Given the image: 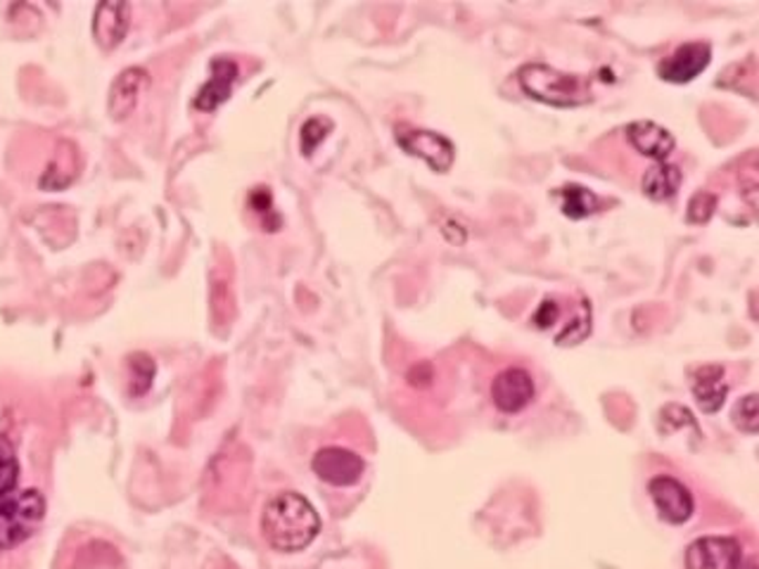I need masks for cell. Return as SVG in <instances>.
Wrapping results in <instances>:
<instances>
[{
    "instance_id": "6da1fadb",
    "label": "cell",
    "mask_w": 759,
    "mask_h": 569,
    "mask_svg": "<svg viewBox=\"0 0 759 569\" xmlns=\"http://www.w3.org/2000/svg\"><path fill=\"white\" fill-rule=\"evenodd\" d=\"M261 532L264 539L276 550L297 552L304 550L319 536L321 519L304 496L285 492L266 503Z\"/></svg>"
},
{
    "instance_id": "7a4b0ae2",
    "label": "cell",
    "mask_w": 759,
    "mask_h": 569,
    "mask_svg": "<svg viewBox=\"0 0 759 569\" xmlns=\"http://www.w3.org/2000/svg\"><path fill=\"white\" fill-rule=\"evenodd\" d=\"M520 88L530 98L550 107H579L591 103L589 78L581 74H563L542 62H532L517 72Z\"/></svg>"
},
{
    "instance_id": "3957f363",
    "label": "cell",
    "mask_w": 759,
    "mask_h": 569,
    "mask_svg": "<svg viewBox=\"0 0 759 569\" xmlns=\"http://www.w3.org/2000/svg\"><path fill=\"white\" fill-rule=\"evenodd\" d=\"M45 515V501L36 492L10 494L0 501V548H12L26 541L39 529Z\"/></svg>"
},
{
    "instance_id": "277c9868",
    "label": "cell",
    "mask_w": 759,
    "mask_h": 569,
    "mask_svg": "<svg viewBox=\"0 0 759 569\" xmlns=\"http://www.w3.org/2000/svg\"><path fill=\"white\" fill-rule=\"evenodd\" d=\"M397 142L406 154L418 157V160L430 164V169L437 173H447L453 167L456 148L447 136L414 129V126H397Z\"/></svg>"
},
{
    "instance_id": "5b68a950",
    "label": "cell",
    "mask_w": 759,
    "mask_h": 569,
    "mask_svg": "<svg viewBox=\"0 0 759 569\" xmlns=\"http://www.w3.org/2000/svg\"><path fill=\"white\" fill-rule=\"evenodd\" d=\"M648 494H651L660 517L670 525H684L695 511L693 494L670 474H658L648 482Z\"/></svg>"
},
{
    "instance_id": "8992f818",
    "label": "cell",
    "mask_w": 759,
    "mask_h": 569,
    "mask_svg": "<svg viewBox=\"0 0 759 569\" xmlns=\"http://www.w3.org/2000/svg\"><path fill=\"white\" fill-rule=\"evenodd\" d=\"M311 468L323 482L332 486H354L361 482L366 463H363L361 455H356L350 449L328 447L313 455Z\"/></svg>"
},
{
    "instance_id": "52a82bcc",
    "label": "cell",
    "mask_w": 759,
    "mask_h": 569,
    "mask_svg": "<svg viewBox=\"0 0 759 569\" xmlns=\"http://www.w3.org/2000/svg\"><path fill=\"white\" fill-rule=\"evenodd\" d=\"M709 60H712L709 43H703V41L684 43V45H678L670 57H664L660 62L658 74L662 82L688 84L709 67Z\"/></svg>"
},
{
    "instance_id": "ba28073f",
    "label": "cell",
    "mask_w": 759,
    "mask_h": 569,
    "mask_svg": "<svg viewBox=\"0 0 759 569\" xmlns=\"http://www.w3.org/2000/svg\"><path fill=\"white\" fill-rule=\"evenodd\" d=\"M742 558L731 536H703L686 548V569H736Z\"/></svg>"
},
{
    "instance_id": "9c48e42d",
    "label": "cell",
    "mask_w": 759,
    "mask_h": 569,
    "mask_svg": "<svg viewBox=\"0 0 759 569\" xmlns=\"http://www.w3.org/2000/svg\"><path fill=\"white\" fill-rule=\"evenodd\" d=\"M150 86V74L140 67H129L124 69L117 78L113 88H109V98H107V112L115 121H124L129 119L136 107L140 105V98L146 95Z\"/></svg>"
},
{
    "instance_id": "30bf717a",
    "label": "cell",
    "mask_w": 759,
    "mask_h": 569,
    "mask_svg": "<svg viewBox=\"0 0 759 569\" xmlns=\"http://www.w3.org/2000/svg\"><path fill=\"white\" fill-rule=\"evenodd\" d=\"M534 399V379L525 368H505L492 383V401L503 414H520Z\"/></svg>"
},
{
    "instance_id": "8fae6325",
    "label": "cell",
    "mask_w": 759,
    "mask_h": 569,
    "mask_svg": "<svg viewBox=\"0 0 759 569\" xmlns=\"http://www.w3.org/2000/svg\"><path fill=\"white\" fill-rule=\"evenodd\" d=\"M131 24V6L119 3V0H107L95 8L93 14V39L103 51H115L126 39V31Z\"/></svg>"
},
{
    "instance_id": "7c38bea8",
    "label": "cell",
    "mask_w": 759,
    "mask_h": 569,
    "mask_svg": "<svg viewBox=\"0 0 759 569\" xmlns=\"http://www.w3.org/2000/svg\"><path fill=\"white\" fill-rule=\"evenodd\" d=\"M627 138L639 154L648 157V160L664 162L674 152L676 140L674 136L664 129V126L655 121H634L627 126Z\"/></svg>"
},
{
    "instance_id": "4fadbf2b",
    "label": "cell",
    "mask_w": 759,
    "mask_h": 569,
    "mask_svg": "<svg viewBox=\"0 0 759 569\" xmlns=\"http://www.w3.org/2000/svg\"><path fill=\"white\" fill-rule=\"evenodd\" d=\"M237 82V65L233 60L218 57L212 62L210 82L195 95V109L200 112H212V109L224 105L231 98V90Z\"/></svg>"
},
{
    "instance_id": "5bb4252c",
    "label": "cell",
    "mask_w": 759,
    "mask_h": 569,
    "mask_svg": "<svg viewBox=\"0 0 759 569\" xmlns=\"http://www.w3.org/2000/svg\"><path fill=\"white\" fill-rule=\"evenodd\" d=\"M721 366H703L693 375V397L703 408V414H717L724 406L726 394H729V385L724 379Z\"/></svg>"
},
{
    "instance_id": "9a60e30c",
    "label": "cell",
    "mask_w": 759,
    "mask_h": 569,
    "mask_svg": "<svg viewBox=\"0 0 759 569\" xmlns=\"http://www.w3.org/2000/svg\"><path fill=\"white\" fill-rule=\"evenodd\" d=\"M682 181H684L682 169H678L676 164L658 162L655 167H651L643 173L641 187L651 200L664 202V200H670L676 195V190L682 187Z\"/></svg>"
},
{
    "instance_id": "2e32d148",
    "label": "cell",
    "mask_w": 759,
    "mask_h": 569,
    "mask_svg": "<svg viewBox=\"0 0 759 569\" xmlns=\"http://www.w3.org/2000/svg\"><path fill=\"white\" fill-rule=\"evenodd\" d=\"M558 200H560V210L567 218L573 221H581L591 216L598 210V197L587 190L584 185H565L558 187Z\"/></svg>"
},
{
    "instance_id": "e0dca14e",
    "label": "cell",
    "mask_w": 759,
    "mask_h": 569,
    "mask_svg": "<svg viewBox=\"0 0 759 569\" xmlns=\"http://www.w3.org/2000/svg\"><path fill=\"white\" fill-rule=\"evenodd\" d=\"M20 480V463L14 449L6 437H0V501L14 494V486Z\"/></svg>"
},
{
    "instance_id": "ac0fdd59",
    "label": "cell",
    "mask_w": 759,
    "mask_h": 569,
    "mask_svg": "<svg viewBox=\"0 0 759 569\" xmlns=\"http://www.w3.org/2000/svg\"><path fill=\"white\" fill-rule=\"evenodd\" d=\"M589 332H591V307H589V302H579L573 323H569L563 332H558L556 342L563 346L579 344L584 337L589 335Z\"/></svg>"
},
{
    "instance_id": "d6986e66",
    "label": "cell",
    "mask_w": 759,
    "mask_h": 569,
    "mask_svg": "<svg viewBox=\"0 0 759 569\" xmlns=\"http://www.w3.org/2000/svg\"><path fill=\"white\" fill-rule=\"evenodd\" d=\"M734 422L740 432L755 434L759 425V410H757V394H748L746 399H740V404L734 410Z\"/></svg>"
},
{
    "instance_id": "ffe728a7",
    "label": "cell",
    "mask_w": 759,
    "mask_h": 569,
    "mask_svg": "<svg viewBox=\"0 0 759 569\" xmlns=\"http://www.w3.org/2000/svg\"><path fill=\"white\" fill-rule=\"evenodd\" d=\"M717 210V197L703 190V193H695L688 202V221L691 224H707Z\"/></svg>"
},
{
    "instance_id": "44dd1931",
    "label": "cell",
    "mask_w": 759,
    "mask_h": 569,
    "mask_svg": "<svg viewBox=\"0 0 759 569\" xmlns=\"http://www.w3.org/2000/svg\"><path fill=\"white\" fill-rule=\"evenodd\" d=\"M328 131H330V121L309 119L302 129V152L311 154L316 148H319V142L325 140Z\"/></svg>"
},
{
    "instance_id": "7402d4cb",
    "label": "cell",
    "mask_w": 759,
    "mask_h": 569,
    "mask_svg": "<svg viewBox=\"0 0 759 569\" xmlns=\"http://www.w3.org/2000/svg\"><path fill=\"white\" fill-rule=\"evenodd\" d=\"M558 319H560V307H558L556 299H544L539 311L534 313V325L542 328V330H548L558 323Z\"/></svg>"
},
{
    "instance_id": "603a6c76",
    "label": "cell",
    "mask_w": 759,
    "mask_h": 569,
    "mask_svg": "<svg viewBox=\"0 0 759 569\" xmlns=\"http://www.w3.org/2000/svg\"><path fill=\"white\" fill-rule=\"evenodd\" d=\"M736 569H759V562H757L755 556H748V558H740Z\"/></svg>"
}]
</instances>
